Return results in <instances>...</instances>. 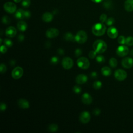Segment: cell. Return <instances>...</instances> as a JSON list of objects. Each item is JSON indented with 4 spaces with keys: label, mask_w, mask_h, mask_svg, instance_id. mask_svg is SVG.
Instances as JSON below:
<instances>
[{
    "label": "cell",
    "mask_w": 133,
    "mask_h": 133,
    "mask_svg": "<svg viewBox=\"0 0 133 133\" xmlns=\"http://www.w3.org/2000/svg\"><path fill=\"white\" fill-rule=\"evenodd\" d=\"M93 48L97 53L101 54L106 50L107 45L104 41L98 39L94 42L93 44Z\"/></svg>",
    "instance_id": "6da1fadb"
},
{
    "label": "cell",
    "mask_w": 133,
    "mask_h": 133,
    "mask_svg": "<svg viewBox=\"0 0 133 133\" xmlns=\"http://www.w3.org/2000/svg\"><path fill=\"white\" fill-rule=\"evenodd\" d=\"M106 31V26L103 23H97L92 27V32L96 36L103 35Z\"/></svg>",
    "instance_id": "7a4b0ae2"
},
{
    "label": "cell",
    "mask_w": 133,
    "mask_h": 133,
    "mask_svg": "<svg viewBox=\"0 0 133 133\" xmlns=\"http://www.w3.org/2000/svg\"><path fill=\"white\" fill-rule=\"evenodd\" d=\"M87 39V35L86 32L81 30L78 31L75 36V41L79 44H83Z\"/></svg>",
    "instance_id": "3957f363"
},
{
    "label": "cell",
    "mask_w": 133,
    "mask_h": 133,
    "mask_svg": "<svg viewBox=\"0 0 133 133\" xmlns=\"http://www.w3.org/2000/svg\"><path fill=\"white\" fill-rule=\"evenodd\" d=\"M77 64L79 68L82 69H87L89 68L90 65V63L87 58L83 57L77 59Z\"/></svg>",
    "instance_id": "277c9868"
},
{
    "label": "cell",
    "mask_w": 133,
    "mask_h": 133,
    "mask_svg": "<svg viewBox=\"0 0 133 133\" xmlns=\"http://www.w3.org/2000/svg\"><path fill=\"white\" fill-rule=\"evenodd\" d=\"M4 8L6 12L12 14L16 11L17 7L15 3L11 2H8L4 4Z\"/></svg>",
    "instance_id": "5b68a950"
},
{
    "label": "cell",
    "mask_w": 133,
    "mask_h": 133,
    "mask_svg": "<svg viewBox=\"0 0 133 133\" xmlns=\"http://www.w3.org/2000/svg\"><path fill=\"white\" fill-rule=\"evenodd\" d=\"M23 70L22 68L20 66H17L11 72L12 77L15 79H17L20 78L23 75Z\"/></svg>",
    "instance_id": "8992f818"
},
{
    "label": "cell",
    "mask_w": 133,
    "mask_h": 133,
    "mask_svg": "<svg viewBox=\"0 0 133 133\" xmlns=\"http://www.w3.org/2000/svg\"><path fill=\"white\" fill-rule=\"evenodd\" d=\"M115 78L118 81H123L126 79L127 77L126 72L122 69H118L114 72Z\"/></svg>",
    "instance_id": "52a82bcc"
},
{
    "label": "cell",
    "mask_w": 133,
    "mask_h": 133,
    "mask_svg": "<svg viewBox=\"0 0 133 133\" xmlns=\"http://www.w3.org/2000/svg\"><path fill=\"white\" fill-rule=\"evenodd\" d=\"M62 65L65 69H70L73 65V61L70 57H65L62 59Z\"/></svg>",
    "instance_id": "ba28073f"
},
{
    "label": "cell",
    "mask_w": 133,
    "mask_h": 133,
    "mask_svg": "<svg viewBox=\"0 0 133 133\" xmlns=\"http://www.w3.org/2000/svg\"><path fill=\"white\" fill-rule=\"evenodd\" d=\"M116 54L119 57H124L129 52L128 48L124 45H121L117 47L116 49Z\"/></svg>",
    "instance_id": "9c48e42d"
},
{
    "label": "cell",
    "mask_w": 133,
    "mask_h": 133,
    "mask_svg": "<svg viewBox=\"0 0 133 133\" xmlns=\"http://www.w3.org/2000/svg\"><path fill=\"white\" fill-rule=\"evenodd\" d=\"M59 34V31L56 28H49L48 29L47 31L46 35L48 38H52L57 37Z\"/></svg>",
    "instance_id": "30bf717a"
},
{
    "label": "cell",
    "mask_w": 133,
    "mask_h": 133,
    "mask_svg": "<svg viewBox=\"0 0 133 133\" xmlns=\"http://www.w3.org/2000/svg\"><path fill=\"white\" fill-rule=\"evenodd\" d=\"M80 121L83 124H86L88 123L90 119V115L87 111L82 112L79 117Z\"/></svg>",
    "instance_id": "8fae6325"
},
{
    "label": "cell",
    "mask_w": 133,
    "mask_h": 133,
    "mask_svg": "<svg viewBox=\"0 0 133 133\" xmlns=\"http://www.w3.org/2000/svg\"><path fill=\"white\" fill-rule=\"evenodd\" d=\"M118 31L116 28L113 26H110L107 30V34L111 38H115L118 36Z\"/></svg>",
    "instance_id": "7c38bea8"
},
{
    "label": "cell",
    "mask_w": 133,
    "mask_h": 133,
    "mask_svg": "<svg viewBox=\"0 0 133 133\" xmlns=\"http://www.w3.org/2000/svg\"><path fill=\"white\" fill-rule=\"evenodd\" d=\"M122 65L125 68H131L133 66V59L130 57L125 58L122 60Z\"/></svg>",
    "instance_id": "4fadbf2b"
},
{
    "label": "cell",
    "mask_w": 133,
    "mask_h": 133,
    "mask_svg": "<svg viewBox=\"0 0 133 133\" xmlns=\"http://www.w3.org/2000/svg\"><path fill=\"white\" fill-rule=\"evenodd\" d=\"M82 101L85 104H90L92 102V98L89 94L84 93L82 96Z\"/></svg>",
    "instance_id": "5bb4252c"
},
{
    "label": "cell",
    "mask_w": 133,
    "mask_h": 133,
    "mask_svg": "<svg viewBox=\"0 0 133 133\" xmlns=\"http://www.w3.org/2000/svg\"><path fill=\"white\" fill-rule=\"evenodd\" d=\"M6 35L8 37H14L17 33V30L14 26H9L6 30Z\"/></svg>",
    "instance_id": "9a60e30c"
},
{
    "label": "cell",
    "mask_w": 133,
    "mask_h": 133,
    "mask_svg": "<svg viewBox=\"0 0 133 133\" xmlns=\"http://www.w3.org/2000/svg\"><path fill=\"white\" fill-rule=\"evenodd\" d=\"M76 83L78 84H82L85 83L87 81V77L85 74H79L78 75L75 79Z\"/></svg>",
    "instance_id": "2e32d148"
},
{
    "label": "cell",
    "mask_w": 133,
    "mask_h": 133,
    "mask_svg": "<svg viewBox=\"0 0 133 133\" xmlns=\"http://www.w3.org/2000/svg\"><path fill=\"white\" fill-rule=\"evenodd\" d=\"M124 7L127 11H133V0H126L124 3Z\"/></svg>",
    "instance_id": "e0dca14e"
},
{
    "label": "cell",
    "mask_w": 133,
    "mask_h": 133,
    "mask_svg": "<svg viewBox=\"0 0 133 133\" xmlns=\"http://www.w3.org/2000/svg\"><path fill=\"white\" fill-rule=\"evenodd\" d=\"M18 104L22 109H28L29 108V102L24 99H20L18 101Z\"/></svg>",
    "instance_id": "ac0fdd59"
},
{
    "label": "cell",
    "mask_w": 133,
    "mask_h": 133,
    "mask_svg": "<svg viewBox=\"0 0 133 133\" xmlns=\"http://www.w3.org/2000/svg\"><path fill=\"white\" fill-rule=\"evenodd\" d=\"M42 18L44 22H50L53 19V14L48 12H45L42 15Z\"/></svg>",
    "instance_id": "d6986e66"
},
{
    "label": "cell",
    "mask_w": 133,
    "mask_h": 133,
    "mask_svg": "<svg viewBox=\"0 0 133 133\" xmlns=\"http://www.w3.org/2000/svg\"><path fill=\"white\" fill-rule=\"evenodd\" d=\"M27 27H28L27 24L25 21H20L18 22V23H17V28L20 31H22V32L25 31L26 30Z\"/></svg>",
    "instance_id": "ffe728a7"
},
{
    "label": "cell",
    "mask_w": 133,
    "mask_h": 133,
    "mask_svg": "<svg viewBox=\"0 0 133 133\" xmlns=\"http://www.w3.org/2000/svg\"><path fill=\"white\" fill-rule=\"evenodd\" d=\"M16 18L17 19H23L24 18V10L22 9H19L16 11L15 14Z\"/></svg>",
    "instance_id": "44dd1931"
},
{
    "label": "cell",
    "mask_w": 133,
    "mask_h": 133,
    "mask_svg": "<svg viewBox=\"0 0 133 133\" xmlns=\"http://www.w3.org/2000/svg\"><path fill=\"white\" fill-rule=\"evenodd\" d=\"M102 74L105 76H109L111 74L112 71L111 69L108 66H104L101 70Z\"/></svg>",
    "instance_id": "7402d4cb"
},
{
    "label": "cell",
    "mask_w": 133,
    "mask_h": 133,
    "mask_svg": "<svg viewBox=\"0 0 133 133\" xmlns=\"http://www.w3.org/2000/svg\"><path fill=\"white\" fill-rule=\"evenodd\" d=\"M64 38L68 41H75V36L70 32H68L64 34Z\"/></svg>",
    "instance_id": "603a6c76"
},
{
    "label": "cell",
    "mask_w": 133,
    "mask_h": 133,
    "mask_svg": "<svg viewBox=\"0 0 133 133\" xmlns=\"http://www.w3.org/2000/svg\"><path fill=\"white\" fill-rule=\"evenodd\" d=\"M103 7L108 9H111L113 7V3L111 0H105L103 3Z\"/></svg>",
    "instance_id": "cb8c5ba5"
},
{
    "label": "cell",
    "mask_w": 133,
    "mask_h": 133,
    "mask_svg": "<svg viewBox=\"0 0 133 133\" xmlns=\"http://www.w3.org/2000/svg\"><path fill=\"white\" fill-rule=\"evenodd\" d=\"M48 130L50 132H55L58 130V126L57 124H51L48 126Z\"/></svg>",
    "instance_id": "d4e9b609"
},
{
    "label": "cell",
    "mask_w": 133,
    "mask_h": 133,
    "mask_svg": "<svg viewBox=\"0 0 133 133\" xmlns=\"http://www.w3.org/2000/svg\"><path fill=\"white\" fill-rule=\"evenodd\" d=\"M109 64L112 68H115L117 65V61L114 58H111L109 60Z\"/></svg>",
    "instance_id": "484cf974"
},
{
    "label": "cell",
    "mask_w": 133,
    "mask_h": 133,
    "mask_svg": "<svg viewBox=\"0 0 133 133\" xmlns=\"http://www.w3.org/2000/svg\"><path fill=\"white\" fill-rule=\"evenodd\" d=\"M125 44L129 46H131L133 45V37L132 36H128L126 38Z\"/></svg>",
    "instance_id": "4316f807"
},
{
    "label": "cell",
    "mask_w": 133,
    "mask_h": 133,
    "mask_svg": "<svg viewBox=\"0 0 133 133\" xmlns=\"http://www.w3.org/2000/svg\"><path fill=\"white\" fill-rule=\"evenodd\" d=\"M102 86V83L99 81H96L94 82L93 84V87L96 89H99L101 88Z\"/></svg>",
    "instance_id": "83f0119b"
},
{
    "label": "cell",
    "mask_w": 133,
    "mask_h": 133,
    "mask_svg": "<svg viewBox=\"0 0 133 133\" xmlns=\"http://www.w3.org/2000/svg\"><path fill=\"white\" fill-rule=\"evenodd\" d=\"M2 21L4 24H8L10 23L11 20H10V19L9 18V17H8L7 16H4L3 17V18L2 19Z\"/></svg>",
    "instance_id": "f1b7e54d"
},
{
    "label": "cell",
    "mask_w": 133,
    "mask_h": 133,
    "mask_svg": "<svg viewBox=\"0 0 133 133\" xmlns=\"http://www.w3.org/2000/svg\"><path fill=\"white\" fill-rule=\"evenodd\" d=\"M31 4L30 0H22L21 2V5L25 8H27L30 6Z\"/></svg>",
    "instance_id": "f546056e"
},
{
    "label": "cell",
    "mask_w": 133,
    "mask_h": 133,
    "mask_svg": "<svg viewBox=\"0 0 133 133\" xmlns=\"http://www.w3.org/2000/svg\"><path fill=\"white\" fill-rule=\"evenodd\" d=\"M4 43L5 44V45H6V46L9 47H11L13 45L12 42L10 39H7V38H5L4 40Z\"/></svg>",
    "instance_id": "4dcf8cb0"
},
{
    "label": "cell",
    "mask_w": 133,
    "mask_h": 133,
    "mask_svg": "<svg viewBox=\"0 0 133 133\" xmlns=\"http://www.w3.org/2000/svg\"><path fill=\"white\" fill-rule=\"evenodd\" d=\"M115 22V20L112 17H110L109 18H108V19H107L105 22H106V24L107 25H109V26H111Z\"/></svg>",
    "instance_id": "1f68e13d"
},
{
    "label": "cell",
    "mask_w": 133,
    "mask_h": 133,
    "mask_svg": "<svg viewBox=\"0 0 133 133\" xmlns=\"http://www.w3.org/2000/svg\"><path fill=\"white\" fill-rule=\"evenodd\" d=\"M96 59L98 63H103L105 61V58L102 55H98L96 57Z\"/></svg>",
    "instance_id": "d6a6232c"
},
{
    "label": "cell",
    "mask_w": 133,
    "mask_h": 133,
    "mask_svg": "<svg viewBox=\"0 0 133 133\" xmlns=\"http://www.w3.org/2000/svg\"><path fill=\"white\" fill-rule=\"evenodd\" d=\"M126 38L124 36H119L118 38V43L120 44H125Z\"/></svg>",
    "instance_id": "836d02e7"
},
{
    "label": "cell",
    "mask_w": 133,
    "mask_h": 133,
    "mask_svg": "<svg viewBox=\"0 0 133 133\" xmlns=\"http://www.w3.org/2000/svg\"><path fill=\"white\" fill-rule=\"evenodd\" d=\"M7 67L6 65L4 63H1L0 65V72L1 73H4L6 72Z\"/></svg>",
    "instance_id": "e575fe53"
},
{
    "label": "cell",
    "mask_w": 133,
    "mask_h": 133,
    "mask_svg": "<svg viewBox=\"0 0 133 133\" xmlns=\"http://www.w3.org/2000/svg\"><path fill=\"white\" fill-rule=\"evenodd\" d=\"M97 55V52L95 50H91L89 52L88 56L91 59H94L96 58Z\"/></svg>",
    "instance_id": "d590c367"
},
{
    "label": "cell",
    "mask_w": 133,
    "mask_h": 133,
    "mask_svg": "<svg viewBox=\"0 0 133 133\" xmlns=\"http://www.w3.org/2000/svg\"><path fill=\"white\" fill-rule=\"evenodd\" d=\"M59 61V59L56 56H54L52 57L51 59H50V62L52 64H57Z\"/></svg>",
    "instance_id": "8d00e7d4"
},
{
    "label": "cell",
    "mask_w": 133,
    "mask_h": 133,
    "mask_svg": "<svg viewBox=\"0 0 133 133\" xmlns=\"http://www.w3.org/2000/svg\"><path fill=\"white\" fill-rule=\"evenodd\" d=\"M73 91L76 93V94H79L82 91V89L79 86H74L73 88Z\"/></svg>",
    "instance_id": "74e56055"
},
{
    "label": "cell",
    "mask_w": 133,
    "mask_h": 133,
    "mask_svg": "<svg viewBox=\"0 0 133 133\" xmlns=\"http://www.w3.org/2000/svg\"><path fill=\"white\" fill-rule=\"evenodd\" d=\"M100 20L102 23H103L107 20V15L105 14H102L100 16Z\"/></svg>",
    "instance_id": "f35d334b"
},
{
    "label": "cell",
    "mask_w": 133,
    "mask_h": 133,
    "mask_svg": "<svg viewBox=\"0 0 133 133\" xmlns=\"http://www.w3.org/2000/svg\"><path fill=\"white\" fill-rule=\"evenodd\" d=\"M74 54H75V56L76 57H78L82 55V49H79V48H77V49L75 50Z\"/></svg>",
    "instance_id": "ab89813d"
},
{
    "label": "cell",
    "mask_w": 133,
    "mask_h": 133,
    "mask_svg": "<svg viewBox=\"0 0 133 133\" xmlns=\"http://www.w3.org/2000/svg\"><path fill=\"white\" fill-rule=\"evenodd\" d=\"M0 51L2 54L6 53L7 51V48L6 47V45H1L0 48Z\"/></svg>",
    "instance_id": "60d3db41"
},
{
    "label": "cell",
    "mask_w": 133,
    "mask_h": 133,
    "mask_svg": "<svg viewBox=\"0 0 133 133\" xmlns=\"http://www.w3.org/2000/svg\"><path fill=\"white\" fill-rule=\"evenodd\" d=\"M31 14L30 12V11L28 10H25L24 11V18H29L31 17Z\"/></svg>",
    "instance_id": "b9f144b4"
},
{
    "label": "cell",
    "mask_w": 133,
    "mask_h": 133,
    "mask_svg": "<svg viewBox=\"0 0 133 133\" xmlns=\"http://www.w3.org/2000/svg\"><path fill=\"white\" fill-rule=\"evenodd\" d=\"M7 108V106L6 105L5 103H1V105H0V109L2 111H5Z\"/></svg>",
    "instance_id": "7bdbcfd3"
},
{
    "label": "cell",
    "mask_w": 133,
    "mask_h": 133,
    "mask_svg": "<svg viewBox=\"0 0 133 133\" xmlns=\"http://www.w3.org/2000/svg\"><path fill=\"white\" fill-rule=\"evenodd\" d=\"M101 111L100 109H99L98 108H96L95 109H94V110L93 111V113L95 115H99L100 114Z\"/></svg>",
    "instance_id": "ee69618b"
},
{
    "label": "cell",
    "mask_w": 133,
    "mask_h": 133,
    "mask_svg": "<svg viewBox=\"0 0 133 133\" xmlns=\"http://www.w3.org/2000/svg\"><path fill=\"white\" fill-rule=\"evenodd\" d=\"M98 76V74L96 72H92L90 73V77L92 78H96Z\"/></svg>",
    "instance_id": "f6af8a7d"
},
{
    "label": "cell",
    "mask_w": 133,
    "mask_h": 133,
    "mask_svg": "<svg viewBox=\"0 0 133 133\" xmlns=\"http://www.w3.org/2000/svg\"><path fill=\"white\" fill-rule=\"evenodd\" d=\"M18 40L20 41V42H22L24 40V36L23 34H20L19 36H18Z\"/></svg>",
    "instance_id": "bcb514c9"
},
{
    "label": "cell",
    "mask_w": 133,
    "mask_h": 133,
    "mask_svg": "<svg viewBox=\"0 0 133 133\" xmlns=\"http://www.w3.org/2000/svg\"><path fill=\"white\" fill-rule=\"evenodd\" d=\"M57 52H58V54H59L60 55H63L64 54V51L63 49H61V48H59L57 50Z\"/></svg>",
    "instance_id": "7dc6e473"
},
{
    "label": "cell",
    "mask_w": 133,
    "mask_h": 133,
    "mask_svg": "<svg viewBox=\"0 0 133 133\" xmlns=\"http://www.w3.org/2000/svg\"><path fill=\"white\" fill-rule=\"evenodd\" d=\"M91 1H92L94 3H100L101 2H102L103 0H91Z\"/></svg>",
    "instance_id": "c3c4849f"
},
{
    "label": "cell",
    "mask_w": 133,
    "mask_h": 133,
    "mask_svg": "<svg viewBox=\"0 0 133 133\" xmlns=\"http://www.w3.org/2000/svg\"><path fill=\"white\" fill-rule=\"evenodd\" d=\"M45 45H46V47H50L51 44H50V42H49L48 41V42H47L46 43Z\"/></svg>",
    "instance_id": "681fc988"
},
{
    "label": "cell",
    "mask_w": 133,
    "mask_h": 133,
    "mask_svg": "<svg viewBox=\"0 0 133 133\" xmlns=\"http://www.w3.org/2000/svg\"><path fill=\"white\" fill-rule=\"evenodd\" d=\"M130 55L133 56V49L131 50V51H130Z\"/></svg>",
    "instance_id": "f907efd6"
},
{
    "label": "cell",
    "mask_w": 133,
    "mask_h": 133,
    "mask_svg": "<svg viewBox=\"0 0 133 133\" xmlns=\"http://www.w3.org/2000/svg\"><path fill=\"white\" fill-rule=\"evenodd\" d=\"M21 1V0H14V1L15 2H16V3H19V2H20Z\"/></svg>",
    "instance_id": "816d5d0a"
},
{
    "label": "cell",
    "mask_w": 133,
    "mask_h": 133,
    "mask_svg": "<svg viewBox=\"0 0 133 133\" xmlns=\"http://www.w3.org/2000/svg\"><path fill=\"white\" fill-rule=\"evenodd\" d=\"M0 41H1V42H0V44H1L2 43V38H0Z\"/></svg>",
    "instance_id": "f5cc1de1"
}]
</instances>
